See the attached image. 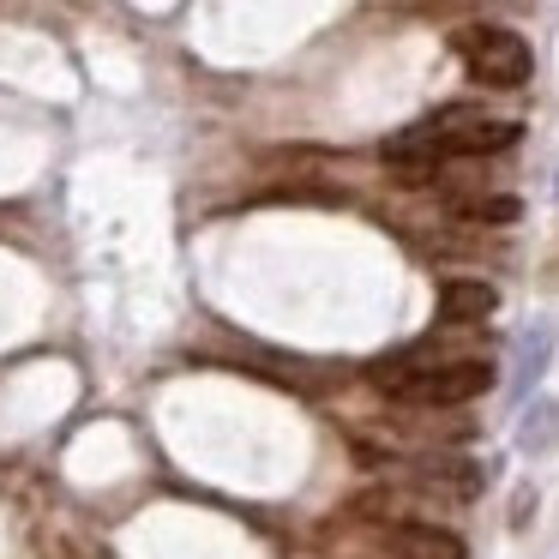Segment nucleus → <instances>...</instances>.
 Returning a JSON list of instances; mask_svg holds the SVG:
<instances>
[{"mask_svg": "<svg viewBox=\"0 0 559 559\" xmlns=\"http://www.w3.org/2000/svg\"><path fill=\"white\" fill-rule=\"evenodd\" d=\"M379 385L403 403H427V409H451V403H469L493 385V367L463 355V361H439V367H385Z\"/></svg>", "mask_w": 559, "mask_h": 559, "instance_id": "obj_1", "label": "nucleus"}, {"mask_svg": "<svg viewBox=\"0 0 559 559\" xmlns=\"http://www.w3.org/2000/svg\"><path fill=\"white\" fill-rule=\"evenodd\" d=\"M457 55H463V67H469V79H481V85H493V91H518V85H530V73H535L530 43L506 25L457 31Z\"/></svg>", "mask_w": 559, "mask_h": 559, "instance_id": "obj_2", "label": "nucleus"}, {"mask_svg": "<svg viewBox=\"0 0 559 559\" xmlns=\"http://www.w3.org/2000/svg\"><path fill=\"white\" fill-rule=\"evenodd\" d=\"M499 307V289L481 277H451L445 289H439V319L445 325H475V319H487Z\"/></svg>", "mask_w": 559, "mask_h": 559, "instance_id": "obj_3", "label": "nucleus"}, {"mask_svg": "<svg viewBox=\"0 0 559 559\" xmlns=\"http://www.w3.org/2000/svg\"><path fill=\"white\" fill-rule=\"evenodd\" d=\"M547 361H554V325H530L518 337V367H511V397H523V391L535 385V379L547 373Z\"/></svg>", "mask_w": 559, "mask_h": 559, "instance_id": "obj_4", "label": "nucleus"}, {"mask_svg": "<svg viewBox=\"0 0 559 559\" xmlns=\"http://www.w3.org/2000/svg\"><path fill=\"white\" fill-rule=\"evenodd\" d=\"M397 559H463V542L451 530H433V523H403Z\"/></svg>", "mask_w": 559, "mask_h": 559, "instance_id": "obj_5", "label": "nucleus"}, {"mask_svg": "<svg viewBox=\"0 0 559 559\" xmlns=\"http://www.w3.org/2000/svg\"><path fill=\"white\" fill-rule=\"evenodd\" d=\"M559 439V403H530V409H523V427H518V445L523 451H547Z\"/></svg>", "mask_w": 559, "mask_h": 559, "instance_id": "obj_6", "label": "nucleus"}, {"mask_svg": "<svg viewBox=\"0 0 559 559\" xmlns=\"http://www.w3.org/2000/svg\"><path fill=\"white\" fill-rule=\"evenodd\" d=\"M457 217H469V223H518V199H463L457 205Z\"/></svg>", "mask_w": 559, "mask_h": 559, "instance_id": "obj_7", "label": "nucleus"}]
</instances>
